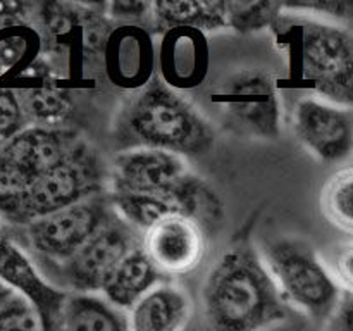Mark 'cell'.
<instances>
[{"instance_id": "1", "label": "cell", "mask_w": 353, "mask_h": 331, "mask_svg": "<svg viewBox=\"0 0 353 331\" xmlns=\"http://www.w3.org/2000/svg\"><path fill=\"white\" fill-rule=\"evenodd\" d=\"M202 317L207 331H264L286 321V303L250 240L234 241L210 268Z\"/></svg>"}, {"instance_id": "2", "label": "cell", "mask_w": 353, "mask_h": 331, "mask_svg": "<svg viewBox=\"0 0 353 331\" xmlns=\"http://www.w3.org/2000/svg\"><path fill=\"white\" fill-rule=\"evenodd\" d=\"M112 137L123 152L152 148L179 157H202L216 145L210 121L159 74L124 100Z\"/></svg>"}, {"instance_id": "3", "label": "cell", "mask_w": 353, "mask_h": 331, "mask_svg": "<svg viewBox=\"0 0 353 331\" xmlns=\"http://www.w3.org/2000/svg\"><path fill=\"white\" fill-rule=\"evenodd\" d=\"M302 81L316 97L353 109V33L330 19L283 12L272 26Z\"/></svg>"}, {"instance_id": "4", "label": "cell", "mask_w": 353, "mask_h": 331, "mask_svg": "<svg viewBox=\"0 0 353 331\" xmlns=\"http://www.w3.org/2000/svg\"><path fill=\"white\" fill-rule=\"evenodd\" d=\"M283 302L326 324L343 290L312 245L296 237L264 238L257 247Z\"/></svg>"}, {"instance_id": "5", "label": "cell", "mask_w": 353, "mask_h": 331, "mask_svg": "<svg viewBox=\"0 0 353 331\" xmlns=\"http://www.w3.org/2000/svg\"><path fill=\"white\" fill-rule=\"evenodd\" d=\"M107 190L109 166L85 141L76 154L28 183L3 224L23 226L86 199L103 195Z\"/></svg>"}, {"instance_id": "6", "label": "cell", "mask_w": 353, "mask_h": 331, "mask_svg": "<svg viewBox=\"0 0 353 331\" xmlns=\"http://www.w3.org/2000/svg\"><path fill=\"white\" fill-rule=\"evenodd\" d=\"M116 216L109 195L92 197L23 226L3 224L9 237L34 259L38 271L61 265Z\"/></svg>"}, {"instance_id": "7", "label": "cell", "mask_w": 353, "mask_h": 331, "mask_svg": "<svg viewBox=\"0 0 353 331\" xmlns=\"http://www.w3.org/2000/svg\"><path fill=\"white\" fill-rule=\"evenodd\" d=\"M143 243L140 231L121 219L112 217L103 224L69 261L61 265L40 269L45 276H55L57 288L68 293H99L107 278L133 248Z\"/></svg>"}, {"instance_id": "8", "label": "cell", "mask_w": 353, "mask_h": 331, "mask_svg": "<svg viewBox=\"0 0 353 331\" xmlns=\"http://www.w3.org/2000/svg\"><path fill=\"white\" fill-rule=\"evenodd\" d=\"M193 174L185 159L164 150H124L109 166L107 193H133L150 197H190L207 188Z\"/></svg>"}, {"instance_id": "9", "label": "cell", "mask_w": 353, "mask_h": 331, "mask_svg": "<svg viewBox=\"0 0 353 331\" xmlns=\"http://www.w3.org/2000/svg\"><path fill=\"white\" fill-rule=\"evenodd\" d=\"M233 131L274 140L281 134V100L276 81L261 69H243L214 93Z\"/></svg>"}, {"instance_id": "10", "label": "cell", "mask_w": 353, "mask_h": 331, "mask_svg": "<svg viewBox=\"0 0 353 331\" xmlns=\"http://www.w3.org/2000/svg\"><path fill=\"white\" fill-rule=\"evenodd\" d=\"M295 137L324 164H338L353 154V109L319 97H305L293 109Z\"/></svg>"}, {"instance_id": "11", "label": "cell", "mask_w": 353, "mask_h": 331, "mask_svg": "<svg viewBox=\"0 0 353 331\" xmlns=\"http://www.w3.org/2000/svg\"><path fill=\"white\" fill-rule=\"evenodd\" d=\"M207 230L195 217L172 214L143 233V248L164 276L195 271L207 252Z\"/></svg>"}, {"instance_id": "12", "label": "cell", "mask_w": 353, "mask_h": 331, "mask_svg": "<svg viewBox=\"0 0 353 331\" xmlns=\"http://www.w3.org/2000/svg\"><path fill=\"white\" fill-rule=\"evenodd\" d=\"M83 143L81 134L71 128L30 126L0 148V159L30 183L76 154Z\"/></svg>"}, {"instance_id": "13", "label": "cell", "mask_w": 353, "mask_h": 331, "mask_svg": "<svg viewBox=\"0 0 353 331\" xmlns=\"http://www.w3.org/2000/svg\"><path fill=\"white\" fill-rule=\"evenodd\" d=\"M192 299L172 283L155 286L128 314L130 331H185L192 317Z\"/></svg>"}, {"instance_id": "14", "label": "cell", "mask_w": 353, "mask_h": 331, "mask_svg": "<svg viewBox=\"0 0 353 331\" xmlns=\"http://www.w3.org/2000/svg\"><path fill=\"white\" fill-rule=\"evenodd\" d=\"M161 283H165V276L148 257L143 245H140L133 248L114 269L100 295L114 307L126 312Z\"/></svg>"}, {"instance_id": "15", "label": "cell", "mask_w": 353, "mask_h": 331, "mask_svg": "<svg viewBox=\"0 0 353 331\" xmlns=\"http://www.w3.org/2000/svg\"><path fill=\"white\" fill-rule=\"evenodd\" d=\"M148 41L150 37L143 26L128 24L112 30L105 47V61L107 71L117 85L131 81L138 90L150 81L154 74L147 71V68L152 69V45Z\"/></svg>"}, {"instance_id": "16", "label": "cell", "mask_w": 353, "mask_h": 331, "mask_svg": "<svg viewBox=\"0 0 353 331\" xmlns=\"http://www.w3.org/2000/svg\"><path fill=\"white\" fill-rule=\"evenodd\" d=\"M162 40V78L171 86H195L207 72V45L203 33L179 28L164 33Z\"/></svg>"}, {"instance_id": "17", "label": "cell", "mask_w": 353, "mask_h": 331, "mask_svg": "<svg viewBox=\"0 0 353 331\" xmlns=\"http://www.w3.org/2000/svg\"><path fill=\"white\" fill-rule=\"evenodd\" d=\"M152 26L162 34L188 28L209 33L228 28V2L223 0H157L152 6Z\"/></svg>"}, {"instance_id": "18", "label": "cell", "mask_w": 353, "mask_h": 331, "mask_svg": "<svg viewBox=\"0 0 353 331\" xmlns=\"http://www.w3.org/2000/svg\"><path fill=\"white\" fill-rule=\"evenodd\" d=\"M57 331H130L128 314L99 293H69Z\"/></svg>"}, {"instance_id": "19", "label": "cell", "mask_w": 353, "mask_h": 331, "mask_svg": "<svg viewBox=\"0 0 353 331\" xmlns=\"http://www.w3.org/2000/svg\"><path fill=\"white\" fill-rule=\"evenodd\" d=\"M30 126L68 128L74 116V103L68 92L55 86L16 90Z\"/></svg>"}, {"instance_id": "20", "label": "cell", "mask_w": 353, "mask_h": 331, "mask_svg": "<svg viewBox=\"0 0 353 331\" xmlns=\"http://www.w3.org/2000/svg\"><path fill=\"white\" fill-rule=\"evenodd\" d=\"M40 48L41 34L24 19V12L0 17V69H28Z\"/></svg>"}, {"instance_id": "21", "label": "cell", "mask_w": 353, "mask_h": 331, "mask_svg": "<svg viewBox=\"0 0 353 331\" xmlns=\"http://www.w3.org/2000/svg\"><path fill=\"white\" fill-rule=\"evenodd\" d=\"M0 331H45L33 300L0 278Z\"/></svg>"}, {"instance_id": "22", "label": "cell", "mask_w": 353, "mask_h": 331, "mask_svg": "<svg viewBox=\"0 0 353 331\" xmlns=\"http://www.w3.org/2000/svg\"><path fill=\"white\" fill-rule=\"evenodd\" d=\"M321 207L334 226L353 234V168L341 169L327 179Z\"/></svg>"}, {"instance_id": "23", "label": "cell", "mask_w": 353, "mask_h": 331, "mask_svg": "<svg viewBox=\"0 0 353 331\" xmlns=\"http://www.w3.org/2000/svg\"><path fill=\"white\" fill-rule=\"evenodd\" d=\"M283 2H228V28L238 33L268 30L283 16Z\"/></svg>"}, {"instance_id": "24", "label": "cell", "mask_w": 353, "mask_h": 331, "mask_svg": "<svg viewBox=\"0 0 353 331\" xmlns=\"http://www.w3.org/2000/svg\"><path fill=\"white\" fill-rule=\"evenodd\" d=\"M30 128L16 90L0 86V148Z\"/></svg>"}, {"instance_id": "25", "label": "cell", "mask_w": 353, "mask_h": 331, "mask_svg": "<svg viewBox=\"0 0 353 331\" xmlns=\"http://www.w3.org/2000/svg\"><path fill=\"white\" fill-rule=\"evenodd\" d=\"M283 10L293 14L309 12L324 19H350L353 17V2L350 0H296V2H283Z\"/></svg>"}, {"instance_id": "26", "label": "cell", "mask_w": 353, "mask_h": 331, "mask_svg": "<svg viewBox=\"0 0 353 331\" xmlns=\"http://www.w3.org/2000/svg\"><path fill=\"white\" fill-rule=\"evenodd\" d=\"M152 6H154V2H133V0L105 3L109 17L123 21L131 26H134V24L143 26L145 21H150L152 24Z\"/></svg>"}, {"instance_id": "27", "label": "cell", "mask_w": 353, "mask_h": 331, "mask_svg": "<svg viewBox=\"0 0 353 331\" xmlns=\"http://www.w3.org/2000/svg\"><path fill=\"white\" fill-rule=\"evenodd\" d=\"M326 264L341 290L353 293V241L340 245Z\"/></svg>"}, {"instance_id": "28", "label": "cell", "mask_w": 353, "mask_h": 331, "mask_svg": "<svg viewBox=\"0 0 353 331\" xmlns=\"http://www.w3.org/2000/svg\"><path fill=\"white\" fill-rule=\"evenodd\" d=\"M324 326L326 331H353V293L343 292L333 316Z\"/></svg>"}]
</instances>
